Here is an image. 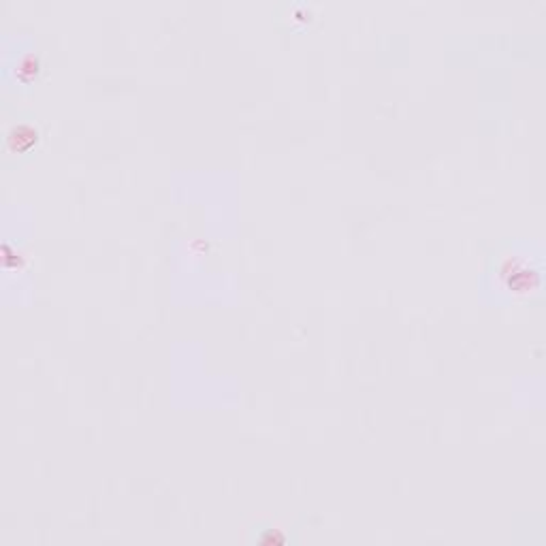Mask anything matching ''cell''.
Masks as SVG:
<instances>
[{"instance_id":"1","label":"cell","mask_w":546,"mask_h":546,"mask_svg":"<svg viewBox=\"0 0 546 546\" xmlns=\"http://www.w3.org/2000/svg\"><path fill=\"white\" fill-rule=\"evenodd\" d=\"M500 280L512 294H531L540 288V267L525 254H508L500 265Z\"/></svg>"},{"instance_id":"2","label":"cell","mask_w":546,"mask_h":546,"mask_svg":"<svg viewBox=\"0 0 546 546\" xmlns=\"http://www.w3.org/2000/svg\"><path fill=\"white\" fill-rule=\"evenodd\" d=\"M37 141V130L28 124H22L18 128H13L9 135H7V147L13 149V151H24L28 149L32 143Z\"/></svg>"},{"instance_id":"3","label":"cell","mask_w":546,"mask_h":546,"mask_svg":"<svg viewBox=\"0 0 546 546\" xmlns=\"http://www.w3.org/2000/svg\"><path fill=\"white\" fill-rule=\"evenodd\" d=\"M37 70H39V62H37V58H32V56H26V58L20 62V68H18V73H20V77H22L24 82L32 80V75H37Z\"/></svg>"}]
</instances>
